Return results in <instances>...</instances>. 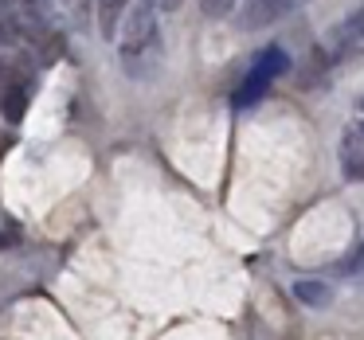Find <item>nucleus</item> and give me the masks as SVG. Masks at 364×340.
I'll return each mask as SVG.
<instances>
[{"instance_id": "3", "label": "nucleus", "mask_w": 364, "mask_h": 340, "mask_svg": "<svg viewBox=\"0 0 364 340\" xmlns=\"http://www.w3.org/2000/svg\"><path fill=\"white\" fill-rule=\"evenodd\" d=\"M325 55L329 63H345V59H364V4L353 9L325 40Z\"/></svg>"}, {"instance_id": "1", "label": "nucleus", "mask_w": 364, "mask_h": 340, "mask_svg": "<svg viewBox=\"0 0 364 340\" xmlns=\"http://www.w3.org/2000/svg\"><path fill=\"white\" fill-rule=\"evenodd\" d=\"M157 0H134L118 28V55L129 75H149L161 59V28H157Z\"/></svg>"}, {"instance_id": "11", "label": "nucleus", "mask_w": 364, "mask_h": 340, "mask_svg": "<svg viewBox=\"0 0 364 340\" xmlns=\"http://www.w3.org/2000/svg\"><path fill=\"white\" fill-rule=\"evenodd\" d=\"M341 274H348V278H364V243L360 246H356V251L353 254H348V258L345 262H341Z\"/></svg>"}, {"instance_id": "2", "label": "nucleus", "mask_w": 364, "mask_h": 340, "mask_svg": "<svg viewBox=\"0 0 364 340\" xmlns=\"http://www.w3.org/2000/svg\"><path fill=\"white\" fill-rule=\"evenodd\" d=\"M286 71H290V55H286V51L278 48V43L262 48L259 55H255L251 71L243 75V82H239V90H235V106H239V110L255 106V102H259V98L270 90V82H274V79H282Z\"/></svg>"}, {"instance_id": "10", "label": "nucleus", "mask_w": 364, "mask_h": 340, "mask_svg": "<svg viewBox=\"0 0 364 340\" xmlns=\"http://www.w3.org/2000/svg\"><path fill=\"white\" fill-rule=\"evenodd\" d=\"M235 4H239V0H200V9H204V16H212V20L231 16V12H235Z\"/></svg>"}, {"instance_id": "8", "label": "nucleus", "mask_w": 364, "mask_h": 340, "mask_svg": "<svg viewBox=\"0 0 364 340\" xmlns=\"http://www.w3.org/2000/svg\"><path fill=\"white\" fill-rule=\"evenodd\" d=\"M20 20H16V12H12V4L9 0H0V43H20Z\"/></svg>"}, {"instance_id": "9", "label": "nucleus", "mask_w": 364, "mask_h": 340, "mask_svg": "<svg viewBox=\"0 0 364 340\" xmlns=\"http://www.w3.org/2000/svg\"><path fill=\"white\" fill-rule=\"evenodd\" d=\"M24 110H28V87H9V98H4V118L9 121H20L24 118Z\"/></svg>"}, {"instance_id": "12", "label": "nucleus", "mask_w": 364, "mask_h": 340, "mask_svg": "<svg viewBox=\"0 0 364 340\" xmlns=\"http://www.w3.org/2000/svg\"><path fill=\"white\" fill-rule=\"evenodd\" d=\"M157 4H161V9H165V12H176V9H181V4H184V0H157Z\"/></svg>"}, {"instance_id": "13", "label": "nucleus", "mask_w": 364, "mask_h": 340, "mask_svg": "<svg viewBox=\"0 0 364 340\" xmlns=\"http://www.w3.org/2000/svg\"><path fill=\"white\" fill-rule=\"evenodd\" d=\"M28 9H43V4H48V0H24Z\"/></svg>"}, {"instance_id": "5", "label": "nucleus", "mask_w": 364, "mask_h": 340, "mask_svg": "<svg viewBox=\"0 0 364 340\" xmlns=\"http://www.w3.org/2000/svg\"><path fill=\"white\" fill-rule=\"evenodd\" d=\"M337 157H341L345 180H364V102H360V114H356V118L345 126V133H341Z\"/></svg>"}, {"instance_id": "7", "label": "nucleus", "mask_w": 364, "mask_h": 340, "mask_svg": "<svg viewBox=\"0 0 364 340\" xmlns=\"http://www.w3.org/2000/svg\"><path fill=\"white\" fill-rule=\"evenodd\" d=\"M294 297H298L301 305H309V309H325L333 301V290L325 282H309V278H301V282H294Z\"/></svg>"}, {"instance_id": "6", "label": "nucleus", "mask_w": 364, "mask_h": 340, "mask_svg": "<svg viewBox=\"0 0 364 340\" xmlns=\"http://www.w3.org/2000/svg\"><path fill=\"white\" fill-rule=\"evenodd\" d=\"M129 4H134V0H98V28H102L106 40H118V28H122V20H126Z\"/></svg>"}, {"instance_id": "4", "label": "nucleus", "mask_w": 364, "mask_h": 340, "mask_svg": "<svg viewBox=\"0 0 364 340\" xmlns=\"http://www.w3.org/2000/svg\"><path fill=\"white\" fill-rule=\"evenodd\" d=\"M309 0H243V12H239V28L243 32H259V28H270L278 20H286L290 12L306 9Z\"/></svg>"}]
</instances>
